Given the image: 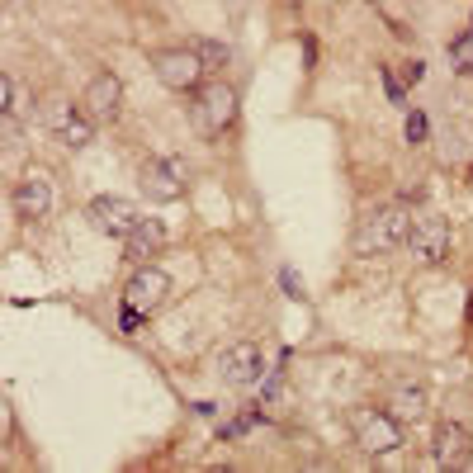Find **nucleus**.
I'll use <instances>...</instances> for the list:
<instances>
[{
  "label": "nucleus",
  "mask_w": 473,
  "mask_h": 473,
  "mask_svg": "<svg viewBox=\"0 0 473 473\" xmlns=\"http://www.w3.org/2000/svg\"><path fill=\"white\" fill-rule=\"evenodd\" d=\"M469 33H473V24H469Z\"/></svg>",
  "instance_id": "28"
},
{
  "label": "nucleus",
  "mask_w": 473,
  "mask_h": 473,
  "mask_svg": "<svg viewBox=\"0 0 473 473\" xmlns=\"http://www.w3.org/2000/svg\"><path fill=\"white\" fill-rule=\"evenodd\" d=\"M81 105L90 109L95 124H114V118L124 114V81H118L114 72H95L86 95H81Z\"/></svg>",
  "instance_id": "12"
},
{
  "label": "nucleus",
  "mask_w": 473,
  "mask_h": 473,
  "mask_svg": "<svg viewBox=\"0 0 473 473\" xmlns=\"http://www.w3.org/2000/svg\"><path fill=\"white\" fill-rule=\"evenodd\" d=\"M426 133H431L426 114H421V109H412V114H408V124H402V138H408L412 147H421V142H426Z\"/></svg>",
  "instance_id": "19"
},
{
  "label": "nucleus",
  "mask_w": 473,
  "mask_h": 473,
  "mask_svg": "<svg viewBox=\"0 0 473 473\" xmlns=\"http://www.w3.org/2000/svg\"><path fill=\"white\" fill-rule=\"evenodd\" d=\"M138 185L147 199H157V204H176L185 194V161L180 157H147L142 171H138Z\"/></svg>",
  "instance_id": "5"
},
{
  "label": "nucleus",
  "mask_w": 473,
  "mask_h": 473,
  "mask_svg": "<svg viewBox=\"0 0 473 473\" xmlns=\"http://www.w3.org/2000/svg\"><path fill=\"white\" fill-rule=\"evenodd\" d=\"M166 294H171V275L157 270V265H138L124 284V308H138V313L151 317L166 303Z\"/></svg>",
  "instance_id": "7"
},
{
  "label": "nucleus",
  "mask_w": 473,
  "mask_h": 473,
  "mask_svg": "<svg viewBox=\"0 0 473 473\" xmlns=\"http://www.w3.org/2000/svg\"><path fill=\"white\" fill-rule=\"evenodd\" d=\"M218 369H223V379L232 388H261V379L270 374L265 369V350L256 341H236L223 350V360H218Z\"/></svg>",
  "instance_id": "8"
},
{
  "label": "nucleus",
  "mask_w": 473,
  "mask_h": 473,
  "mask_svg": "<svg viewBox=\"0 0 473 473\" xmlns=\"http://www.w3.org/2000/svg\"><path fill=\"white\" fill-rule=\"evenodd\" d=\"M426 76V62L421 57H412V62H402V81H408V86H417V81Z\"/></svg>",
  "instance_id": "23"
},
{
  "label": "nucleus",
  "mask_w": 473,
  "mask_h": 473,
  "mask_svg": "<svg viewBox=\"0 0 473 473\" xmlns=\"http://www.w3.org/2000/svg\"><path fill=\"white\" fill-rule=\"evenodd\" d=\"M431 460H435V469H469L473 464V435L460 421H441L431 435Z\"/></svg>",
  "instance_id": "11"
},
{
  "label": "nucleus",
  "mask_w": 473,
  "mask_h": 473,
  "mask_svg": "<svg viewBox=\"0 0 473 473\" xmlns=\"http://www.w3.org/2000/svg\"><path fill=\"white\" fill-rule=\"evenodd\" d=\"M47 209H53V180L43 171H24L20 185H14V213H20L24 223H43Z\"/></svg>",
  "instance_id": "13"
},
{
  "label": "nucleus",
  "mask_w": 473,
  "mask_h": 473,
  "mask_svg": "<svg viewBox=\"0 0 473 473\" xmlns=\"http://www.w3.org/2000/svg\"><path fill=\"white\" fill-rule=\"evenodd\" d=\"M47 124H53L57 142H66V147H86L95 138L90 109L86 105H72V99H53V105H47Z\"/></svg>",
  "instance_id": "10"
},
{
  "label": "nucleus",
  "mask_w": 473,
  "mask_h": 473,
  "mask_svg": "<svg viewBox=\"0 0 473 473\" xmlns=\"http://www.w3.org/2000/svg\"><path fill=\"white\" fill-rule=\"evenodd\" d=\"M450 246H454V232H450L445 218H417L412 232H408V251L421 265H445Z\"/></svg>",
  "instance_id": "6"
},
{
  "label": "nucleus",
  "mask_w": 473,
  "mask_h": 473,
  "mask_svg": "<svg viewBox=\"0 0 473 473\" xmlns=\"http://www.w3.org/2000/svg\"><path fill=\"white\" fill-rule=\"evenodd\" d=\"M86 218H90V228H95L99 236H114V242H124V236L138 228V209H133L128 199H118V194H99V199H90Z\"/></svg>",
  "instance_id": "9"
},
{
  "label": "nucleus",
  "mask_w": 473,
  "mask_h": 473,
  "mask_svg": "<svg viewBox=\"0 0 473 473\" xmlns=\"http://www.w3.org/2000/svg\"><path fill=\"white\" fill-rule=\"evenodd\" d=\"M379 81H383V90H388V105L408 109V90H402V81L393 76V66H379Z\"/></svg>",
  "instance_id": "18"
},
{
  "label": "nucleus",
  "mask_w": 473,
  "mask_h": 473,
  "mask_svg": "<svg viewBox=\"0 0 473 473\" xmlns=\"http://www.w3.org/2000/svg\"><path fill=\"white\" fill-rule=\"evenodd\" d=\"M408 232H412V213L408 204H379V209H365L360 223H355V256H383V251H398L408 246Z\"/></svg>",
  "instance_id": "1"
},
{
  "label": "nucleus",
  "mask_w": 473,
  "mask_h": 473,
  "mask_svg": "<svg viewBox=\"0 0 473 473\" xmlns=\"http://www.w3.org/2000/svg\"><path fill=\"white\" fill-rule=\"evenodd\" d=\"M280 284L289 289V298H298V294H303V284H298V275H294V270H280Z\"/></svg>",
  "instance_id": "25"
},
{
  "label": "nucleus",
  "mask_w": 473,
  "mask_h": 473,
  "mask_svg": "<svg viewBox=\"0 0 473 473\" xmlns=\"http://www.w3.org/2000/svg\"><path fill=\"white\" fill-rule=\"evenodd\" d=\"M402 426L408 421H398L393 412H383V408H350V435H355V445H360L365 454H393L402 450Z\"/></svg>",
  "instance_id": "3"
},
{
  "label": "nucleus",
  "mask_w": 473,
  "mask_h": 473,
  "mask_svg": "<svg viewBox=\"0 0 473 473\" xmlns=\"http://www.w3.org/2000/svg\"><path fill=\"white\" fill-rule=\"evenodd\" d=\"M298 43H303V72H317V39H313V33H298Z\"/></svg>",
  "instance_id": "21"
},
{
  "label": "nucleus",
  "mask_w": 473,
  "mask_h": 473,
  "mask_svg": "<svg viewBox=\"0 0 473 473\" xmlns=\"http://www.w3.org/2000/svg\"><path fill=\"white\" fill-rule=\"evenodd\" d=\"M469 176H473V171H469Z\"/></svg>",
  "instance_id": "29"
},
{
  "label": "nucleus",
  "mask_w": 473,
  "mask_h": 473,
  "mask_svg": "<svg viewBox=\"0 0 473 473\" xmlns=\"http://www.w3.org/2000/svg\"><path fill=\"white\" fill-rule=\"evenodd\" d=\"M265 421V412H261V402L251 412H242V417H232V421H223V426H218V441H242V435L251 431V426H261Z\"/></svg>",
  "instance_id": "17"
},
{
  "label": "nucleus",
  "mask_w": 473,
  "mask_h": 473,
  "mask_svg": "<svg viewBox=\"0 0 473 473\" xmlns=\"http://www.w3.org/2000/svg\"><path fill=\"white\" fill-rule=\"evenodd\" d=\"M151 72H157V81L176 95H194L209 76L204 62H199L190 47H157V53H151Z\"/></svg>",
  "instance_id": "4"
},
{
  "label": "nucleus",
  "mask_w": 473,
  "mask_h": 473,
  "mask_svg": "<svg viewBox=\"0 0 473 473\" xmlns=\"http://www.w3.org/2000/svg\"><path fill=\"white\" fill-rule=\"evenodd\" d=\"M469 327H473V289H469Z\"/></svg>",
  "instance_id": "27"
},
{
  "label": "nucleus",
  "mask_w": 473,
  "mask_h": 473,
  "mask_svg": "<svg viewBox=\"0 0 473 473\" xmlns=\"http://www.w3.org/2000/svg\"><path fill=\"white\" fill-rule=\"evenodd\" d=\"M185 47H190V53L204 62V72H209V76H218V72H223V66L232 62V47H228V43H218V39H190Z\"/></svg>",
  "instance_id": "16"
},
{
  "label": "nucleus",
  "mask_w": 473,
  "mask_h": 473,
  "mask_svg": "<svg viewBox=\"0 0 473 473\" xmlns=\"http://www.w3.org/2000/svg\"><path fill=\"white\" fill-rule=\"evenodd\" d=\"M388 408H393L398 421H412V426H417V421L431 412V402H426V388H421V383H398L393 398H388Z\"/></svg>",
  "instance_id": "15"
},
{
  "label": "nucleus",
  "mask_w": 473,
  "mask_h": 473,
  "mask_svg": "<svg viewBox=\"0 0 473 473\" xmlns=\"http://www.w3.org/2000/svg\"><path fill=\"white\" fill-rule=\"evenodd\" d=\"M161 246H166V223L161 218H138V228L124 236V261L147 265L151 256H161Z\"/></svg>",
  "instance_id": "14"
},
{
  "label": "nucleus",
  "mask_w": 473,
  "mask_h": 473,
  "mask_svg": "<svg viewBox=\"0 0 473 473\" xmlns=\"http://www.w3.org/2000/svg\"><path fill=\"white\" fill-rule=\"evenodd\" d=\"M454 72H460V76H473V57H464L460 66H454Z\"/></svg>",
  "instance_id": "26"
},
{
  "label": "nucleus",
  "mask_w": 473,
  "mask_h": 473,
  "mask_svg": "<svg viewBox=\"0 0 473 473\" xmlns=\"http://www.w3.org/2000/svg\"><path fill=\"white\" fill-rule=\"evenodd\" d=\"M450 57H460V62H464V57H473V33H469V29L450 39Z\"/></svg>",
  "instance_id": "22"
},
{
  "label": "nucleus",
  "mask_w": 473,
  "mask_h": 473,
  "mask_svg": "<svg viewBox=\"0 0 473 473\" xmlns=\"http://www.w3.org/2000/svg\"><path fill=\"white\" fill-rule=\"evenodd\" d=\"M142 322H147V313H138V308H124V317H118V327H124L128 336H133V331H138Z\"/></svg>",
  "instance_id": "24"
},
{
  "label": "nucleus",
  "mask_w": 473,
  "mask_h": 473,
  "mask_svg": "<svg viewBox=\"0 0 473 473\" xmlns=\"http://www.w3.org/2000/svg\"><path fill=\"white\" fill-rule=\"evenodd\" d=\"M14 114H20V81L5 76V128L14 124Z\"/></svg>",
  "instance_id": "20"
},
{
  "label": "nucleus",
  "mask_w": 473,
  "mask_h": 473,
  "mask_svg": "<svg viewBox=\"0 0 473 473\" xmlns=\"http://www.w3.org/2000/svg\"><path fill=\"white\" fill-rule=\"evenodd\" d=\"M190 114H194V128L204 133V138H223V133L236 124V90L228 86L223 76H213V81H204V86L194 90Z\"/></svg>",
  "instance_id": "2"
}]
</instances>
